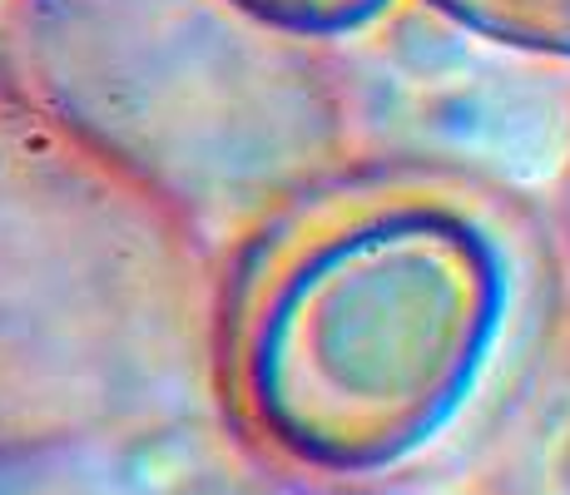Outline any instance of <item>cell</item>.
<instances>
[{
	"label": "cell",
	"mask_w": 570,
	"mask_h": 495,
	"mask_svg": "<svg viewBox=\"0 0 570 495\" xmlns=\"http://www.w3.org/2000/svg\"><path fill=\"white\" fill-rule=\"evenodd\" d=\"M0 70L208 244L244 238L357 149L337 50L238 0H6Z\"/></svg>",
	"instance_id": "cell-2"
},
{
	"label": "cell",
	"mask_w": 570,
	"mask_h": 495,
	"mask_svg": "<svg viewBox=\"0 0 570 495\" xmlns=\"http://www.w3.org/2000/svg\"><path fill=\"white\" fill-rule=\"evenodd\" d=\"M501 495H570V313L531 352L521 392L501 422Z\"/></svg>",
	"instance_id": "cell-4"
},
{
	"label": "cell",
	"mask_w": 570,
	"mask_h": 495,
	"mask_svg": "<svg viewBox=\"0 0 570 495\" xmlns=\"http://www.w3.org/2000/svg\"><path fill=\"white\" fill-rule=\"evenodd\" d=\"M556 228H561V253L570 263V154H566L561 179H556Z\"/></svg>",
	"instance_id": "cell-7"
},
{
	"label": "cell",
	"mask_w": 570,
	"mask_h": 495,
	"mask_svg": "<svg viewBox=\"0 0 570 495\" xmlns=\"http://www.w3.org/2000/svg\"><path fill=\"white\" fill-rule=\"evenodd\" d=\"M481 40L570 65V0H422Z\"/></svg>",
	"instance_id": "cell-5"
},
{
	"label": "cell",
	"mask_w": 570,
	"mask_h": 495,
	"mask_svg": "<svg viewBox=\"0 0 570 495\" xmlns=\"http://www.w3.org/2000/svg\"><path fill=\"white\" fill-rule=\"evenodd\" d=\"M238 6L278 30L317 40V46H343V40L372 30L382 16H392L402 0H238Z\"/></svg>",
	"instance_id": "cell-6"
},
{
	"label": "cell",
	"mask_w": 570,
	"mask_h": 495,
	"mask_svg": "<svg viewBox=\"0 0 570 495\" xmlns=\"http://www.w3.org/2000/svg\"><path fill=\"white\" fill-rule=\"evenodd\" d=\"M208 238L0 70V451L65 446L208 372Z\"/></svg>",
	"instance_id": "cell-3"
},
{
	"label": "cell",
	"mask_w": 570,
	"mask_h": 495,
	"mask_svg": "<svg viewBox=\"0 0 570 495\" xmlns=\"http://www.w3.org/2000/svg\"><path fill=\"white\" fill-rule=\"evenodd\" d=\"M487 179L353 159L238 238L208 382L234 432L313 476H382L487 382L521 303V244Z\"/></svg>",
	"instance_id": "cell-1"
}]
</instances>
